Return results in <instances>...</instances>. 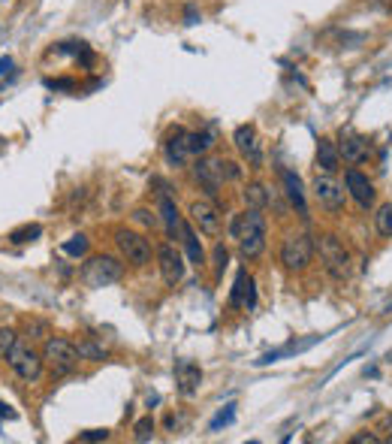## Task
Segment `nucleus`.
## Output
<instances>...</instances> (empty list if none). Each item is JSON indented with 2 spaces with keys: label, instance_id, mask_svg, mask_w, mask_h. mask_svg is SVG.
<instances>
[{
  "label": "nucleus",
  "instance_id": "nucleus-1",
  "mask_svg": "<svg viewBox=\"0 0 392 444\" xmlns=\"http://www.w3.org/2000/svg\"><path fill=\"white\" fill-rule=\"evenodd\" d=\"M230 236L239 242V254L244 260L260 257L266 248V217L262 208H244L230 221Z\"/></svg>",
  "mask_w": 392,
  "mask_h": 444
},
{
  "label": "nucleus",
  "instance_id": "nucleus-2",
  "mask_svg": "<svg viewBox=\"0 0 392 444\" xmlns=\"http://www.w3.org/2000/svg\"><path fill=\"white\" fill-rule=\"evenodd\" d=\"M121 275H124V263L112 257V254H97L81 266V281L88 287H109L115 281H121Z\"/></svg>",
  "mask_w": 392,
  "mask_h": 444
},
{
  "label": "nucleus",
  "instance_id": "nucleus-3",
  "mask_svg": "<svg viewBox=\"0 0 392 444\" xmlns=\"http://www.w3.org/2000/svg\"><path fill=\"white\" fill-rule=\"evenodd\" d=\"M42 360H45V366L52 369V375H70V372H76L81 353L76 344L67 339H49L42 348Z\"/></svg>",
  "mask_w": 392,
  "mask_h": 444
},
{
  "label": "nucleus",
  "instance_id": "nucleus-4",
  "mask_svg": "<svg viewBox=\"0 0 392 444\" xmlns=\"http://www.w3.org/2000/svg\"><path fill=\"white\" fill-rule=\"evenodd\" d=\"M314 257V239L308 233H290L281 242V263L287 272H302Z\"/></svg>",
  "mask_w": 392,
  "mask_h": 444
},
{
  "label": "nucleus",
  "instance_id": "nucleus-5",
  "mask_svg": "<svg viewBox=\"0 0 392 444\" xmlns=\"http://www.w3.org/2000/svg\"><path fill=\"white\" fill-rule=\"evenodd\" d=\"M317 248H320V260H323V266L332 278L344 281L350 275V254H347V248H344V242L338 239V236H332V233L320 236Z\"/></svg>",
  "mask_w": 392,
  "mask_h": 444
},
{
  "label": "nucleus",
  "instance_id": "nucleus-6",
  "mask_svg": "<svg viewBox=\"0 0 392 444\" xmlns=\"http://www.w3.org/2000/svg\"><path fill=\"white\" fill-rule=\"evenodd\" d=\"M115 245L118 251H121V257L127 263H133V266H145V263H151V242L145 239L142 233H133V230H115Z\"/></svg>",
  "mask_w": 392,
  "mask_h": 444
},
{
  "label": "nucleus",
  "instance_id": "nucleus-7",
  "mask_svg": "<svg viewBox=\"0 0 392 444\" xmlns=\"http://www.w3.org/2000/svg\"><path fill=\"white\" fill-rule=\"evenodd\" d=\"M6 362L13 366V372L22 381H36L42 375V357L36 353L31 344H24V342H15V348L9 351V357H6Z\"/></svg>",
  "mask_w": 392,
  "mask_h": 444
},
{
  "label": "nucleus",
  "instance_id": "nucleus-8",
  "mask_svg": "<svg viewBox=\"0 0 392 444\" xmlns=\"http://www.w3.org/2000/svg\"><path fill=\"white\" fill-rule=\"evenodd\" d=\"M311 190H314L317 203H320L323 208H329V212H341V208H344V197H347V190L332 178V172H323V176L317 172V178L311 181Z\"/></svg>",
  "mask_w": 392,
  "mask_h": 444
},
{
  "label": "nucleus",
  "instance_id": "nucleus-9",
  "mask_svg": "<svg viewBox=\"0 0 392 444\" xmlns=\"http://www.w3.org/2000/svg\"><path fill=\"white\" fill-rule=\"evenodd\" d=\"M194 176H196V181L203 185V190L212 199H217L221 197V185L226 181V176H224V158H205V160H199L196 167H194Z\"/></svg>",
  "mask_w": 392,
  "mask_h": 444
},
{
  "label": "nucleus",
  "instance_id": "nucleus-10",
  "mask_svg": "<svg viewBox=\"0 0 392 444\" xmlns=\"http://www.w3.org/2000/svg\"><path fill=\"white\" fill-rule=\"evenodd\" d=\"M190 221H194L199 230L205 236H217L224 227V215L221 208L214 203H208V199H196V203H190Z\"/></svg>",
  "mask_w": 392,
  "mask_h": 444
},
{
  "label": "nucleus",
  "instance_id": "nucleus-11",
  "mask_svg": "<svg viewBox=\"0 0 392 444\" xmlns=\"http://www.w3.org/2000/svg\"><path fill=\"white\" fill-rule=\"evenodd\" d=\"M157 263H160V275L169 287H175L185 278V257L175 245H160L157 248Z\"/></svg>",
  "mask_w": 392,
  "mask_h": 444
},
{
  "label": "nucleus",
  "instance_id": "nucleus-12",
  "mask_svg": "<svg viewBox=\"0 0 392 444\" xmlns=\"http://www.w3.org/2000/svg\"><path fill=\"white\" fill-rule=\"evenodd\" d=\"M344 185H347V194L359 203V208H371V206H375L377 190H375V185L368 181V176H362L359 169H347V176H344Z\"/></svg>",
  "mask_w": 392,
  "mask_h": 444
},
{
  "label": "nucleus",
  "instance_id": "nucleus-13",
  "mask_svg": "<svg viewBox=\"0 0 392 444\" xmlns=\"http://www.w3.org/2000/svg\"><path fill=\"white\" fill-rule=\"evenodd\" d=\"M233 139H235V148L248 158L251 167H262V148H260V142H257V130H253L251 124L235 127Z\"/></svg>",
  "mask_w": 392,
  "mask_h": 444
},
{
  "label": "nucleus",
  "instance_id": "nucleus-14",
  "mask_svg": "<svg viewBox=\"0 0 392 444\" xmlns=\"http://www.w3.org/2000/svg\"><path fill=\"white\" fill-rule=\"evenodd\" d=\"M281 181H284V194L290 199V206L302 215V221H308V203H305V187H302V178L296 176L293 169H281Z\"/></svg>",
  "mask_w": 392,
  "mask_h": 444
},
{
  "label": "nucleus",
  "instance_id": "nucleus-15",
  "mask_svg": "<svg viewBox=\"0 0 392 444\" xmlns=\"http://www.w3.org/2000/svg\"><path fill=\"white\" fill-rule=\"evenodd\" d=\"M175 384H178L181 396H194L199 390V384H203V369L190 360H181L175 366Z\"/></svg>",
  "mask_w": 392,
  "mask_h": 444
},
{
  "label": "nucleus",
  "instance_id": "nucleus-16",
  "mask_svg": "<svg viewBox=\"0 0 392 444\" xmlns=\"http://www.w3.org/2000/svg\"><path fill=\"white\" fill-rule=\"evenodd\" d=\"M163 154H166V160L172 163V167H185V160H187V130L185 127H175L169 136H166V142H163Z\"/></svg>",
  "mask_w": 392,
  "mask_h": 444
},
{
  "label": "nucleus",
  "instance_id": "nucleus-17",
  "mask_svg": "<svg viewBox=\"0 0 392 444\" xmlns=\"http://www.w3.org/2000/svg\"><path fill=\"white\" fill-rule=\"evenodd\" d=\"M230 305L233 308H253L257 305V290H253V278L248 272H239L235 275V284H233V293H230Z\"/></svg>",
  "mask_w": 392,
  "mask_h": 444
},
{
  "label": "nucleus",
  "instance_id": "nucleus-18",
  "mask_svg": "<svg viewBox=\"0 0 392 444\" xmlns=\"http://www.w3.org/2000/svg\"><path fill=\"white\" fill-rule=\"evenodd\" d=\"M338 154L350 163V167H356V163L368 160V142L356 133H347V136H341V142H338Z\"/></svg>",
  "mask_w": 392,
  "mask_h": 444
},
{
  "label": "nucleus",
  "instance_id": "nucleus-19",
  "mask_svg": "<svg viewBox=\"0 0 392 444\" xmlns=\"http://www.w3.org/2000/svg\"><path fill=\"white\" fill-rule=\"evenodd\" d=\"M160 217H163V224H166V233L175 239V236H181V217H178V206H175V199L169 197V190L166 185L160 181Z\"/></svg>",
  "mask_w": 392,
  "mask_h": 444
},
{
  "label": "nucleus",
  "instance_id": "nucleus-20",
  "mask_svg": "<svg viewBox=\"0 0 392 444\" xmlns=\"http://www.w3.org/2000/svg\"><path fill=\"white\" fill-rule=\"evenodd\" d=\"M323 335H311V339H305V342H290L287 348H281V351H269L266 357H260L257 360V366H269V362H278V360H284V357H293V353H302V351H308L311 344H317Z\"/></svg>",
  "mask_w": 392,
  "mask_h": 444
},
{
  "label": "nucleus",
  "instance_id": "nucleus-21",
  "mask_svg": "<svg viewBox=\"0 0 392 444\" xmlns=\"http://www.w3.org/2000/svg\"><path fill=\"white\" fill-rule=\"evenodd\" d=\"M341 163V154H338V145L332 139H320L317 142V167L323 172H335Z\"/></svg>",
  "mask_w": 392,
  "mask_h": 444
},
{
  "label": "nucleus",
  "instance_id": "nucleus-22",
  "mask_svg": "<svg viewBox=\"0 0 392 444\" xmlns=\"http://www.w3.org/2000/svg\"><path fill=\"white\" fill-rule=\"evenodd\" d=\"M181 242H185V248H187V257H190V263H196V266H203V263H205V251H203V245H199L196 233L190 230V224H185V221H181Z\"/></svg>",
  "mask_w": 392,
  "mask_h": 444
},
{
  "label": "nucleus",
  "instance_id": "nucleus-23",
  "mask_svg": "<svg viewBox=\"0 0 392 444\" xmlns=\"http://www.w3.org/2000/svg\"><path fill=\"white\" fill-rule=\"evenodd\" d=\"M214 145V136L208 130H199V133H187V148L190 154H208Z\"/></svg>",
  "mask_w": 392,
  "mask_h": 444
},
{
  "label": "nucleus",
  "instance_id": "nucleus-24",
  "mask_svg": "<svg viewBox=\"0 0 392 444\" xmlns=\"http://www.w3.org/2000/svg\"><path fill=\"white\" fill-rule=\"evenodd\" d=\"M244 203H248L251 208H266V206H269L266 187L257 185V181H253V185H248V187H244Z\"/></svg>",
  "mask_w": 392,
  "mask_h": 444
},
{
  "label": "nucleus",
  "instance_id": "nucleus-25",
  "mask_svg": "<svg viewBox=\"0 0 392 444\" xmlns=\"http://www.w3.org/2000/svg\"><path fill=\"white\" fill-rule=\"evenodd\" d=\"M40 236H42V227H40V224H24V227H18V230H13V233H9V242L24 245V242L40 239Z\"/></svg>",
  "mask_w": 392,
  "mask_h": 444
},
{
  "label": "nucleus",
  "instance_id": "nucleus-26",
  "mask_svg": "<svg viewBox=\"0 0 392 444\" xmlns=\"http://www.w3.org/2000/svg\"><path fill=\"white\" fill-rule=\"evenodd\" d=\"M375 227L380 236H386V239H392V203L380 206L377 215H375Z\"/></svg>",
  "mask_w": 392,
  "mask_h": 444
},
{
  "label": "nucleus",
  "instance_id": "nucleus-27",
  "mask_svg": "<svg viewBox=\"0 0 392 444\" xmlns=\"http://www.w3.org/2000/svg\"><path fill=\"white\" fill-rule=\"evenodd\" d=\"M85 251H88V239H85L81 233L72 236L70 242H63V254H70V257H81Z\"/></svg>",
  "mask_w": 392,
  "mask_h": 444
},
{
  "label": "nucleus",
  "instance_id": "nucleus-28",
  "mask_svg": "<svg viewBox=\"0 0 392 444\" xmlns=\"http://www.w3.org/2000/svg\"><path fill=\"white\" fill-rule=\"evenodd\" d=\"M226 263H230V251H226L224 242H217V245H214V275H217V278L224 275Z\"/></svg>",
  "mask_w": 392,
  "mask_h": 444
},
{
  "label": "nucleus",
  "instance_id": "nucleus-29",
  "mask_svg": "<svg viewBox=\"0 0 392 444\" xmlns=\"http://www.w3.org/2000/svg\"><path fill=\"white\" fill-rule=\"evenodd\" d=\"M151 435H154V420H151V417H142V420L136 423V429H133V438L136 441H151Z\"/></svg>",
  "mask_w": 392,
  "mask_h": 444
},
{
  "label": "nucleus",
  "instance_id": "nucleus-30",
  "mask_svg": "<svg viewBox=\"0 0 392 444\" xmlns=\"http://www.w3.org/2000/svg\"><path fill=\"white\" fill-rule=\"evenodd\" d=\"M15 342H18V339H15V332L3 326V330H0V360H6V357H9V351L15 348Z\"/></svg>",
  "mask_w": 392,
  "mask_h": 444
},
{
  "label": "nucleus",
  "instance_id": "nucleus-31",
  "mask_svg": "<svg viewBox=\"0 0 392 444\" xmlns=\"http://www.w3.org/2000/svg\"><path fill=\"white\" fill-rule=\"evenodd\" d=\"M233 420H235V405L230 402V405H226V411H221V414H217L214 420H212V432H217L221 426H230Z\"/></svg>",
  "mask_w": 392,
  "mask_h": 444
},
{
  "label": "nucleus",
  "instance_id": "nucleus-32",
  "mask_svg": "<svg viewBox=\"0 0 392 444\" xmlns=\"http://www.w3.org/2000/svg\"><path fill=\"white\" fill-rule=\"evenodd\" d=\"M109 438V429H88L79 435V441H106Z\"/></svg>",
  "mask_w": 392,
  "mask_h": 444
},
{
  "label": "nucleus",
  "instance_id": "nucleus-33",
  "mask_svg": "<svg viewBox=\"0 0 392 444\" xmlns=\"http://www.w3.org/2000/svg\"><path fill=\"white\" fill-rule=\"evenodd\" d=\"M136 221H139V224H145V227H154V224H157V217H154V212H148V208H136Z\"/></svg>",
  "mask_w": 392,
  "mask_h": 444
},
{
  "label": "nucleus",
  "instance_id": "nucleus-34",
  "mask_svg": "<svg viewBox=\"0 0 392 444\" xmlns=\"http://www.w3.org/2000/svg\"><path fill=\"white\" fill-rule=\"evenodd\" d=\"M45 85L54 88V91H72V88H76V82H72V79H49Z\"/></svg>",
  "mask_w": 392,
  "mask_h": 444
},
{
  "label": "nucleus",
  "instance_id": "nucleus-35",
  "mask_svg": "<svg viewBox=\"0 0 392 444\" xmlns=\"http://www.w3.org/2000/svg\"><path fill=\"white\" fill-rule=\"evenodd\" d=\"M375 444L377 441V435H353V444Z\"/></svg>",
  "mask_w": 392,
  "mask_h": 444
},
{
  "label": "nucleus",
  "instance_id": "nucleus-36",
  "mask_svg": "<svg viewBox=\"0 0 392 444\" xmlns=\"http://www.w3.org/2000/svg\"><path fill=\"white\" fill-rule=\"evenodd\" d=\"M6 70H13V58H0V76H3Z\"/></svg>",
  "mask_w": 392,
  "mask_h": 444
},
{
  "label": "nucleus",
  "instance_id": "nucleus-37",
  "mask_svg": "<svg viewBox=\"0 0 392 444\" xmlns=\"http://www.w3.org/2000/svg\"><path fill=\"white\" fill-rule=\"evenodd\" d=\"M0 417H9V420H13V417H15V411H9V405H3V402H0Z\"/></svg>",
  "mask_w": 392,
  "mask_h": 444
},
{
  "label": "nucleus",
  "instance_id": "nucleus-38",
  "mask_svg": "<svg viewBox=\"0 0 392 444\" xmlns=\"http://www.w3.org/2000/svg\"><path fill=\"white\" fill-rule=\"evenodd\" d=\"M187 24H196V9L187 6Z\"/></svg>",
  "mask_w": 392,
  "mask_h": 444
}]
</instances>
